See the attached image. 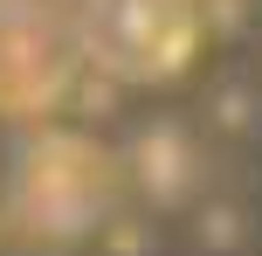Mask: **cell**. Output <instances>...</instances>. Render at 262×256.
Here are the masks:
<instances>
[{
	"label": "cell",
	"mask_w": 262,
	"mask_h": 256,
	"mask_svg": "<svg viewBox=\"0 0 262 256\" xmlns=\"http://www.w3.org/2000/svg\"><path fill=\"white\" fill-rule=\"evenodd\" d=\"M76 55H83L76 35L35 21V14L7 21L0 28V104H49V97L62 90V76H69Z\"/></svg>",
	"instance_id": "obj_2"
},
{
	"label": "cell",
	"mask_w": 262,
	"mask_h": 256,
	"mask_svg": "<svg viewBox=\"0 0 262 256\" xmlns=\"http://www.w3.org/2000/svg\"><path fill=\"white\" fill-rule=\"evenodd\" d=\"M193 0H83L76 49L118 83H166L193 55Z\"/></svg>",
	"instance_id": "obj_1"
}]
</instances>
